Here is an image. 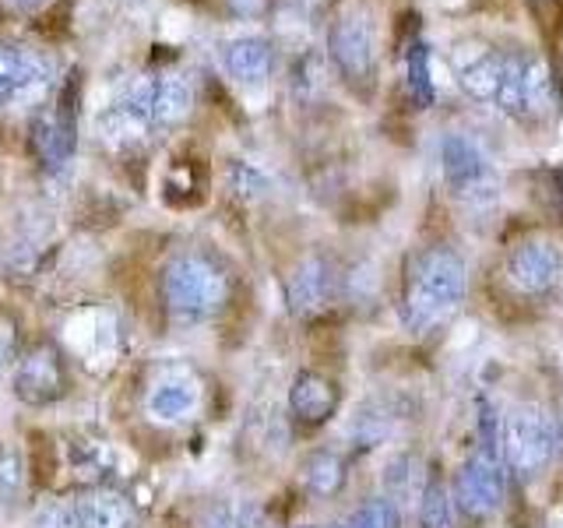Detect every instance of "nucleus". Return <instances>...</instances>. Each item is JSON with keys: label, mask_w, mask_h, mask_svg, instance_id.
<instances>
[{"label": "nucleus", "mask_w": 563, "mask_h": 528, "mask_svg": "<svg viewBox=\"0 0 563 528\" xmlns=\"http://www.w3.org/2000/svg\"><path fill=\"white\" fill-rule=\"evenodd\" d=\"M468 293V268L454 246H427L416 254L409 282H405V321L412 331L440 324L451 310L462 307Z\"/></svg>", "instance_id": "f257e3e1"}, {"label": "nucleus", "mask_w": 563, "mask_h": 528, "mask_svg": "<svg viewBox=\"0 0 563 528\" xmlns=\"http://www.w3.org/2000/svg\"><path fill=\"white\" fill-rule=\"evenodd\" d=\"M229 299V275L208 254H176L163 272V304L173 324H201Z\"/></svg>", "instance_id": "f03ea898"}, {"label": "nucleus", "mask_w": 563, "mask_h": 528, "mask_svg": "<svg viewBox=\"0 0 563 528\" xmlns=\"http://www.w3.org/2000/svg\"><path fill=\"white\" fill-rule=\"evenodd\" d=\"M500 469L518 480H536V475L553 462L560 448V422L539 405H521V409L500 416Z\"/></svg>", "instance_id": "7ed1b4c3"}, {"label": "nucleus", "mask_w": 563, "mask_h": 528, "mask_svg": "<svg viewBox=\"0 0 563 528\" xmlns=\"http://www.w3.org/2000/svg\"><path fill=\"white\" fill-rule=\"evenodd\" d=\"M14 398L25 405H53L67 398L70 392V374H67V360L64 352L53 342H35L32 349H25L14 363Z\"/></svg>", "instance_id": "20e7f679"}, {"label": "nucleus", "mask_w": 563, "mask_h": 528, "mask_svg": "<svg viewBox=\"0 0 563 528\" xmlns=\"http://www.w3.org/2000/svg\"><path fill=\"white\" fill-rule=\"evenodd\" d=\"M29 145L40 158V166L49 173H60L78 145V81H67L57 110L40 113L29 128Z\"/></svg>", "instance_id": "39448f33"}, {"label": "nucleus", "mask_w": 563, "mask_h": 528, "mask_svg": "<svg viewBox=\"0 0 563 528\" xmlns=\"http://www.w3.org/2000/svg\"><path fill=\"white\" fill-rule=\"evenodd\" d=\"M454 504L468 521H486L504 504V469L497 458L475 448L454 475Z\"/></svg>", "instance_id": "423d86ee"}, {"label": "nucleus", "mask_w": 563, "mask_h": 528, "mask_svg": "<svg viewBox=\"0 0 563 528\" xmlns=\"http://www.w3.org/2000/svg\"><path fill=\"white\" fill-rule=\"evenodd\" d=\"M440 163H444V180L454 198L479 201V198H493V190H497L486 155L465 134H448L440 141Z\"/></svg>", "instance_id": "0eeeda50"}, {"label": "nucleus", "mask_w": 563, "mask_h": 528, "mask_svg": "<svg viewBox=\"0 0 563 528\" xmlns=\"http://www.w3.org/2000/svg\"><path fill=\"white\" fill-rule=\"evenodd\" d=\"M328 50H331L334 67H339L349 81H366L374 75V35H369V25L363 18L342 14L339 22L331 25Z\"/></svg>", "instance_id": "6e6552de"}, {"label": "nucleus", "mask_w": 563, "mask_h": 528, "mask_svg": "<svg viewBox=\"0 0 563 528\" xmlns=\"http://www.w3.org/2000/svg\"><path fill=\"white\" fill-rule=\"evenodd\" d=\"M286 299H289V310L296 317H303V321L324 314L334 299V268L317 254L303 257L286 278Z\"/></svg>", "instance_id": "1a4fd4ad"}, {"label": "nucleus", "mask_w": 563, "mask_h": 528, "mask_svg": "<svg viewBox=\"0 0 563 528\" xmlns=\"http://www.w3.org/2000/svg\"><path fill=\"white\" fill-rule=\"evenodd\" d=\"M507 275L528 296L550 293L560 282V254H556V246L545 243V240L521 243L518 251L510 254V261H507Z\"/></svg>", "instance_id": "9d476101"}, {"label": "nucleus", "mask_w": 563, "mask_h": 528, "mask_svg": "<svg viewBox=\"0 0 563 528\" xmlns=\"http://www.w3.org/2000/svg\"><path fill=\"white\" fill-rule=\"evenodd\" d=\"M339 384L331 377L317 374V370H299L289 387V413L303 427H321V422L339 413Z\"/></svg>", "instance_id": "9b49d317"}, {"label": "nucleus", "mask_w": 563, "mask_h": 528, "mask_svg": "<svg viewBox=\"0 0 563 528\" xmlns=\"http://www.w3.org/2000/svg\"><path fill=\"white\" fill-rule=\"evenodd\" d=\"M78 528H134V510L131 501H123L120 493L99 490L88 493L75 504Z\"/></svg>", "instance_id": "f8f14e48"}, {"label": "nucleus", "mask_w": 563, "mask_h": 528, "mask_svg": "<svg viewBox=\"0 0 563 528\" xmlns=\"http://www.w3.org/2000/svg\"><path fill=\"white\" fill-rule=\"evenodd\" d=\"M504 70H507V53H483V57H475L468 67H462L457 85H462V92L475 102H497Z\"/></svg>", "instance_id": "ddd939ff"}, {"label": "nucleus", "mask_w": 563, "mask_h": 528, "mask_svg": "<svg viewBox=\"0 0 563 528\" xmlns=\"http://www.w3.org/2000/svg\"><path fill=\"white\" fill-rule=\"evenodd\" d=\"M43 78V64L25 50L0 46V102L14 99L18 92H25L29 85Z\"/></svg>", "instance_id": "4468645a"}, {"label": "nucleus", "mask_w": 563, "mask_h": 528, "mask_svg": "<svg viewBox=\"0 0 563 528\" xmlns=\"http://www.w3.org/2000/svg\"><path fill=\"white\" fill-rule=\"evenodd\" d=\"M345 486V458L334 451H317L303 465V490L317 501L334 497Z\"/></svg>", "instance_id": "2eb2a0df"}, {"label": "nucleus", "mask_w": 563, "mask_h": 528, "mask_svg": "<svg viewBox=\"0 0 563 528\" xmlns=\"http://www.w3.org/2000/svg\"><path fill=\"white\" fill-rule=\"evenodd\" d=\"M225 67H229V75L240 78V81H261L272 67V46L264 40H254V35L229 43Z\"/></svg>", "instance_id": "dca6fc26"}, {"label": "nucleus", "mask_w": 563, "mask_h": 528, "mask_svg": "<svg viewBox=\"0 0 563 528\" xmlns=\"http://www.w3.org/2000/svg\"><path fill=\"white\" fill-rule=\"evenodd\" d=\"M194 106L190 81L184 78H155V96H152V123H163L173 128L180 123Z\"/></svg>", "instance_id": "f3484780"}, {"label": "nucleus", "mask_w": 563, "mask_h": 528, "mask_svg": "<svg viewBox=\"0 0 563 528\" xmlns=\"http://www.w3.org/2000/svg\"><path fill=\"white\" fill-rule=\"evenodd\" d=\"M553 106V75L542 61H521V117H539Z\"/></svg>", "instance_id": "a211bd4d"}, {"label": "nucleus", "mask_w": 563, "mask_h": 528, "mask_svg": "<svg viewBox=\"0 0 563 528\" xmlns=\"http://www.w3.org/2000/svg\"><path fill=\"white\" fill-rule=\"evenodd\" d=\"M194 387L180 384V381H169V384H158L155 392L148 395V413L163 422H180L190 409H194Z\"/></svg>", "instance_id": "6ab92c4d"}, {"label": "nucleus", "mask_w": 563, "mask_h": 528, "mask_svg": "<svg viewBox=\"0 0 563 528\" xmlns=\"http://www.w3.org/2000/svg\"><path fill=\"white\" fill-rule=\"evenodd\" d=\"M405 70H409V96L419 110H430L437 92H433V78H430V46L427 43H412L409 57H405Z\"/></svg>", "instance_id": "aec40b11"}, {"label": "nucleus", "mask_w": 563, "mask_h": 528, "mask_svg": "<svg viewBox=\"0 0 563 528\" xmlns=\"http://www.w3.org/2000/svg\"><path fill=\"white\" fill-rule=\"evenodd\" d=\"M419 525H422V528H454V518H451V497H448V486L440 483V480H430L427 490H422Z\"/></svg>", "instance_id": "412c9836"}, {"label": "nucleus", "mask_w": 563, "mask_h": 528, "mask_svg": "<svg viewBox=\"0 0 563 528\" xmlns=\"http://www.w3.org/2000/svg\"><path fill=\"white\" fill-rule=\"evenodd\" d=\"M25 490V454L14 444H0V504H11Z\"/></svg>", "instance_id": "4be33fe9"}, {"label": "nucleus", "mask_w": 563, "mask_h": 528, "mask_svg": "<svg viewBox=\"0 0 563 528\" xmlns=\"http://www.w3.org/2000/svg\"><path fill=\"white\" fill-rule=\"evenodd\" d=\"M345 525L349 528H401V515L391 497H374L352 510Z\"/></svg>", "instance_id": "5701e85b"}, {"label": "nucleus", "mask_w": 563, "mask_h": 528, "mask_svg": "<svg viewBox=\"0 0 563 528\" xmlns=\"http://www.w3.org/2000/svg\"><path fill=\"white\" fill-rule=\"evenodd\" d=\"M18 342H22V324L11 310L0 307V377L18 363Z\"/></svg>", "instance_id": "b1692460"}, {"label": "nucleus", "mask_w": 563, "mask_h": 528, "mask_svg": "<svg viewBox=\"0 0 563 528\" xmlns=\"http://www.w3.org/2000/svg\"><path fill=\"white\" fill-rule=\"evenodd\" d=\"M29 528H78L75 504H49L32 518Z\"/></svg>", "instance_id": "393cba45"}, {"label": "nucleus", "mask_w": 563, "mask_h": 528, "mask_svg": "<svg viewBox=\"0 0 563 528\" xmlns=\"http://www.w3.org/2000/svg\"><path fill=\"white\" fill-rule=\"evenodd\" d=\"M229 176H233V187L243 194V187H246V194H264L268 190V180L257 173V169H251L246 163H233L229 166Z\"/></svg>", "instance_id": "a878e982"}, {"label": "nucleus", "mask_w": 563, "mask_h": 528, "mask_svg": "<svg viewBox=\"0 0 563 528\" xmlns=\"http://www.w3.org/2000/svg\"><path fill=\"white\" fill-rule=\"evenodd\" d=\"M49 0H0V14L8 18H29L35 11H43Z\"/></svg>", "instance_id": "bb28decb"}, {"label": "nucleus", "mask_w": 563, "mask_h": 528, "mask_svg": "<svg viewBox=\"0 0 563 528\" xmlns=\"http://www.w3.org/2000/svg\"><path fill=\"white\" fill-rule=\"evenodd\" d=\"M303 528H313V525H303ZM339 528H349V525H339Z\"/></svg>", "instance_id": "cd10ccee"}]
</instances>
